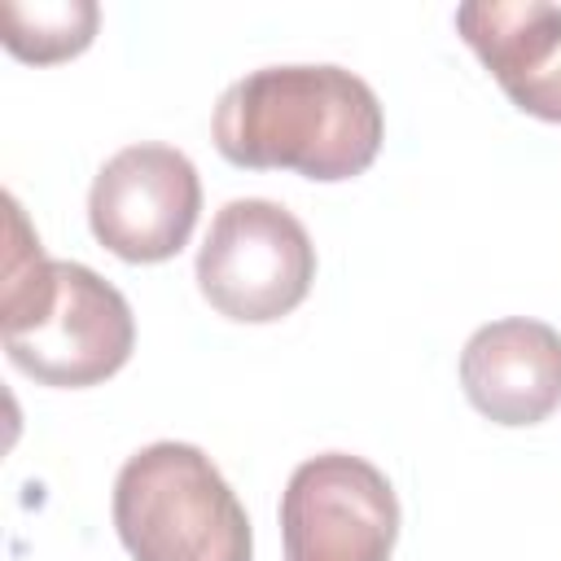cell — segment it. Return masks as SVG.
<instances>
[{
	"mask_svg": "<svg viewBox=\"0 0 561 561\" xmlns=\"http://www.w3.org/2000/svg\"><path fill=\"white\" fill-rule=\"evenodd\" d=\"M210 131L232 167L333 184L373 167L386 118L377 92L342 66H263L219 96Z\"/></svg>",
	"mask_w": 561,
	"mask_h": 561,
	"instance_id": "6da1fadb",
	"label": "cell"
},
{
	"mask_svg": "<svg viewBox=\"0 0 561 561\" xmlns=\"http://www.w3.org/2000/svg\"><path fill=\"white\" fill-rule=\"evenodd\" d=\"M4 210L9 245L0 329L9 359L26 377L61 390L114 377L136 346V320L127 298L92 267L48 259L13 197H4Z\"/></svg>",
	"mask_w": 561,
	"mask_h": 561,
	"instance_id": "7a4b0ae2",
	"label": "cell"
},
{
	"mask_svg": "<svg viewBox=\"0 0 561 561\" xmlns=\"http://www.w3.org/2000/svg\"><path fill=\"white\" fill-rule=\"evenodd\" d=\"M285 561H390L399 500L377 465L351 451L302 460L280 495Z\"/></svg>",
	"mask_w": 561,
	"mask_h": 561,
	"instance_id": "5b68a950",
	"label": "cell"
},
{
	"mask_svg": "<svg viewBox=\"0 0 561 561\" xmlns=\"http://www.w3.org/2000/svg\"><path fill=\"white\" fill-rule=\"evenodd\" d=\"M456 26L517 110L561 123V4L469 0Z\"/></svg>",
	"mask_w": 561,
	"mask_h": 561,
	"instance_id": "ba28073f",
	"label": "cell"
},
{
	"mask_svg": "<svg viewBox=\"0 0 561 561\" xmlns=\"http://www.w3.org/2000/svg\"><path fill=\"white\" fill-rule=\"evenodd\" d=\"M460 386L495 425H539L561 408V333L508 316L482 324L460 351Z\"/></svg>",
	"mask_w": 561,
	"mask_h": 561,
	"instance_id": "52a82bcc",
	"label": "cell"
},
{
	"mask_svg": "<svg viewBox=\"0 0 561 561\" xmlns=\"http://www.w3.org/2000/svg\"><path fill=\"white\" fill-rule=\"evenodd\" d=\"M101 9L92 0H4L0 4V39L13 57L53 66L79 57L96 35Z\"/></svg>",
	"mask_w": 561,
	"mask_h": 561,
	"instance_id": "9c48e42d",
	"label": "cell"
},
{
	"mask_svg": "<svg viewBox=\"0 0 561 561\" xmlns=\"http://www.w3.org/2000/svg\"><path fill=\"white\" fill-rule=\"evenodd\" d=\"M114 530L136 561H250L237 491L193 443H149L114 478Z\"/></svg>",
	"mask_w": 561,
	"mask_h": 561,
	"instance_id": "3957f363",
	"label": "cell"
},
{
	"mask_svg": "<svg viewBox=\"0 0 561 561\" xmlns=\"http://www.w3.org/2000/svg\"><path fill=\"white\" fill-rule=\"evenodd\" d=\"M316 280V245L307 228L267 197H237L215 219L197 250L202 298L241 324L289 316Z\"/></svg>",
	"mask_w": 561,
	"mask_h": 561,
	"instance_id": "277c9868",
	"label": "cell"
},
{
	"mask_svg": "<svg viewBox=\"0 0 561 561\" xmlns=\"http://www.w3.org/2000/svg\"><path fill=\"white\" fill-rule=\"evenodd\" d=\"M202 210L197 167L171 145H127L92 180V237L123 263H162L184 250Z\"/></svg>",
	"mask_w": 561,
	"mask_h": 561,
	"instance_id": "8992f818",
	"label": "cell"
}]
</instances>
